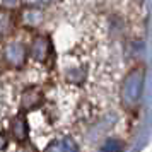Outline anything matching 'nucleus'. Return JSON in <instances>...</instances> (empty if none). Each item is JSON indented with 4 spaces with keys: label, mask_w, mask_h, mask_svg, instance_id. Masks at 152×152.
Listing matches in <instances>:
<instances>
[{
    "label": "nucleus",
    "mask_w": 152,
    "mask_h": 152,
    "mask_svg": "<svg viewBox=\"0 0 152 152\" xmlns=\"http://www.w3.org/2000/svg\"><path fill=\"white\" fill-rule=\"evenodd\" d=\"M28 2H31V4H46L50 0H28Z\"/></svg>",
    "instance_id": "nucleus-6"
},
{
    "label": "nucleus",
    "mask_w": 152,
    "mask_h": 152,
    "mask_svg": "<svg viewBox=\"0 0 152 152\" xmlns=\"http://www.w3.org/2000/svg\"><path fill=\"white\" fill-rule=\"evenodd\" d=\"M10 132H12V135H14L17 140H24L26 135H28V125L24 121V118L22 116L14 118V121L10 123Z\"/></svg>",
    "instance_id": "nucleus-3"
},
{
    "label": "nucleus",
    "mask_w": 152,
    "mask_h": 152,
    "mask_svg": "<svg viewBox=\"0 0 152 152\" xmlns=\"http://www.w3.org/2000/svg\"><path fill=\"white\" fill-rule=\"evenodd\" d=\"M45 152H77V145L72 138L62 137L56 138L55 142H51Z\"/></svg>",
    "instance_id": "nucleus-2"
},
{
    "label": "nucleus",
    "mask_w": 152,
    "mask_h": 152,
    "mask_svg": "<svg viewBox=\"0 0 152 152\" xmlns=\"http://www.w3.org/2000/svg\"><path fill=\"white\" fill-rule=\"evenodd\" d=\"M19 152H36V149L33 147V145H22Z\"/></svg>",
    "instance_id": "nucleus-5"
},
{
    "label": "nucleus",
    "mask_w": 152,
    "mask_h": 152,
    "mask_svg": "<svg viewBox=\"0 0 152 152\" xmlns=\"http://www.w3.org/2000/svg\"><path fill=\"white\" fill-rule=\"evenodd\" d=\"M142 84H144V69L132 70L128 77L125 79L123 89H121V101L126 108H133V104H137L142 92Z\"/></svg>",
    "instance_id": "nucleus-1"
},
{
    "label": "nucleus",
    "mask_w": 152,
    "mask_h": 152,
    "mask_svg": "<svg viewBox=\"0 0 152 152\" xmlns=\"http://www.w3.org/2000/svg\"><path fill=\"white\" fill-rule=\"evenodd\" d=\"M120 149H121V144L118 140H108L103 152H120Z\"/></svg>",
    "instance_id": "nucleus-4"
}]
</instances>
